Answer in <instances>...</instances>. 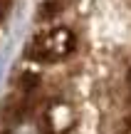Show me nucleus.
<instances>
[{"instance_id": "nucleus-1", "label": "nucleus", "mask_w": 131, "mask_h": 134, "mask_svg": "<svg viewBox=\"0 0 131 134\" xmlns=\"http://www.w3.org/2000/svg\"><path fill=\"white\" fill-rule=\"evenodd\" d=\"M74 50V35L67 27H54L37 35V40L30 47V55L40 62H59Z\"/></svg>"}, {"instance_id": "nucleus-2", "label": "nucleus", "mask_w": 131, "mask_h": 134, "mask_svg": "<svg viewBox=\"0 0 131 134\" xmlns=\"http://www.w3.org/2000/svg\"><path fill=\"white\" fill-rule=\"evenodd\" d=\"M8 134H49V129L37 124V122H32V119H20Z\"/></svg>"}]
</instances>
